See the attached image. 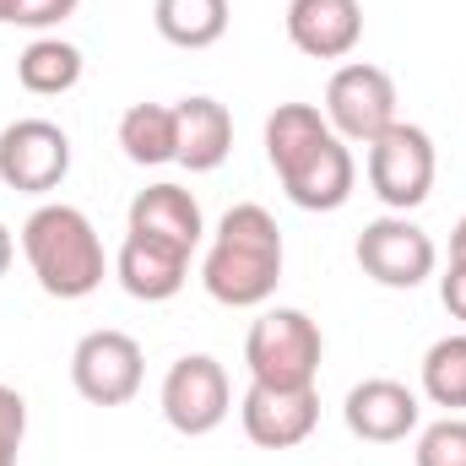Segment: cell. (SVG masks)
Returning <instances> with one entry per match:
<instances>
[{"label":"cell","instance_id":"obj_19","mask_svg":"<svg viewBox=\"0 0 466 466\" xmlns=\"http://www.w3.org/2000/svg\"><path fill=\"white\" fill-rule=\"evenodd\" d=\"M152 22L174 49H212L228 33V0H157Z\"/></svg>","mask_w":466,"mask_h":466},{"label":"cell","instance_id":"obj_23","mask_svg":"<svg viewBox=\"0 0 466 466\" xmlns=\"http://www.w3.org/2000/svg\"><path fill=\"white\" fill-rule=\"evenodd\" d=\"M76 5H82V0H16V5H11V22L44 33V27H60L66 16H76Z\"/></svg>","mask_w":466,"mask_h":466},{"label":"cell","instance_id":"obj_4","mask_svg":"<svg viewBox=\"0 0 466 466\" xmlns=\"http://www.w3.org/2000/svg\"><path fill=\"white\" fill-rule=\"evenodd\" d=\"M320 358H326V337L304 309H260V320L244 337V363L255 385L271 390H315L320 380Z\"/></svg>","mask_w":466,"mask_h":466},{"label":"cell","instance_id":"obj_2","mask_svg":"<svg viewBox=\"0 0 466 466\" xmlns=\"http://www.w3.org/2000/svg\"><path fill=\"white\" fill-rule=\"evenodd\" d=\"M201 282L228 309H260L282 282V228L266 207L238 201L223 212L212 249L201 260Z\"/></svg>","mask_w":466,"mask_h":466},{"label":"cell","instance_id":"obj_27","mask_svg":"<svg viewBox=\"0 0 466 466\" xmlns=\"http://www.w3.org/2000/svg\"><path fill=\"white\" fill-rule=\"evenodd\" d=\"M11 5H16V0H0V22H11Z\"/></svg>","mask_w":466,"mask_h":466},{"label":"cell","instance_id":"obj_3","mask_svg":"<svg viewBox=\"0 0 466 466\" xmlns=\"http://www.w3.org/2000/svg\"><path fill=\"white\" fill-rule=\"evenodd\" d=\"M22 255L49 299H87L104 288V238L87 212L66 201H44L22 223Z\"/></svg>","mask_w":466,"mask_h":466},{"label":"cell","instance_id":"obj_1","mask_svg":"<svg viewBox=\"0 0 466 466\" xmlns=\"http://www.w3.org/2000/svg\"><path fill=\"white\" fill-rule=\"evenodd\" d=\"M266 163L299 212H342L358 185L352 147L315 104H277L266 119Z\"/></svg>","mask_w":466,"mask_h":466},{"label":"cell","instance_id":"obj_20","mask_svg":"<svg viewBox=\"0 0 466 466\" xmlns=\"http://www.w3.org/2000/svg\"><path fill=\"white\" fill-rule=\"evenodd\" d=\"M423 396L445 412H466V331L440 337L423 352Z\"/></svg>","mask_w":466,"mask_h":466},{"label":"cell","instance_id":"obj_8","mask_svg":"<svg viewBox=\"0 0 466 466\" xmlns=\"http://www.w3.org/2000/svg\"><path fill=\"white\" fill-rule=\"evenodd\" d=\"M352 255H358L363 277H374L380 288H418V282H429L434 266H440L434 238L418 228L407 212H385V218L363 223Z\"/></svg>","mask_w":466,"mask_h":466},{"label":"cell","instance_id":"obj_18","mask_svg":"<svg viewBox=\"0 0 466 466\" xmlns=\"http://www.w3.org/2000/svg\"><path fill=\"white\" fill-rule=\"evenodd\" d=\"M16 82L33 93V98H60L82 82V49L66 44V38H33L22 55H16Z\"/></svg>","mask_w":466,"mask_h":466},{"label":"cell","instance_id":"obj_16","mask_svg":"<svg viewBox=\"0 0 466 466\" xmlns=\"http://www.w3.org/2000/svg\"><path fill=\"white\" fill-rule=\"evenodd\" d=\"M174 115H179V163L190 168V174H212V168H223L233 152V115L218 104V98H207V93H196V98H179L174 104Z\"/></svg>","mask_w":466,"mask_h":466},{"label":"cell","instance_id":"obj_26","mask_svg":"<svg viewBox=\"0 0 466 466\" xmlns=\"http://www.w3.org/2000/svg\"><path fill=\"white\" fill-rule=\"evenodd\" d=\"M451 260H461V266H466V218L451 228Z\"/></svg>","mask_w":466,"mask_h":466},{"label":"cell","instance_id":"obj_5","mask_svg":"<svg viewBox=\"0 0 466 466\" xmlns=\"http://www.w3.org/2000/svg\"><path fill=\"white\" fill-rule=\"evenodd\" d=\"M434 174H440V157H434V136L423 125L396 119L390 130H380L369 141V190L390 212H418L434 196Z\"/></svg>","mask_w":466,"mask_h":466},{"label":"cell","instance_id":"obj_14","mask_svg":"<svg viewBox=\"0 0 466 466\" xmlns=\"http://www.w3.org/2000/svg\"><path fill=\"white\" fill-rule=\"evenodd\" d=\"M288 38L309 60H348L363 38L358 0H288Z\"/></svg>","mask_w":466,"mask_h":466},{"label":"cell","instance_id":"obj_21","mask_svg":"<svg viewBox=\"0 0 466 466\" xmlns=\"http://www.w3.org/2000/svg\"><path fill=\"white\" fill-rule=\"evenodd\" d=\"M412 461L418 466H466V418L461 412H445L440 423H429L418 434Z\"/></svg>","mask_w":466,"mask_h":466},{"label":"cell","instance_id":"obj_25","mask_svg":"<svg viewBox=\"0 0 466 466\" xmlns=\"http://www.w3.org/2000/svg\"><path fill=\"white\" fill-rule=\"evenodd\" d=\"M11 260H16V238H11V228L0 223V277L11 271Z\"/></svg>","mask_w":466,"mask_h":466},{"label":"cell","instance_id":"obj_7","mask_svg":"<svg viewBox=\"0 0 466 466\" xmlns=\"http://www.w3.org/2000/svg\"><path fill=\"white\" fill-rule=\"evenodd\" d=\"M326 125L348 141V147H369L380 130L396 125V82L390 71L369 66V60H348L331 82H326V104H320Z\"/></svg>","mask_w":466,"mask_h":466},{"label":"cell","instance_id":"obj_10","mask_svg":"<svg viewBox=\"0 0 466 466\" xmlns=\"http://www.w3.org/2000/svg\"><path fill=\"white\" fill-rule=\"evenodd\" d=\"M141 380H147V358H141V342L125 337V331H87L71 348V385L93 407L136 401Z\"/></svg>","mask_w":466,"mask_h":466},{"label":"cell","instance_id":"obj_12","mask_svg":"<svg viewBox=\"0 0 466 466\" xmlns=\"http://www.w3.org/2000/svg\"><path fill=\"white\" fill-rule=\"evenodd\" d=\"M342 418H348V434L363 440V445H401L418 418H423V401L418 390H407L401 380H363L352 385L348 401H342Z\"/></svg>","mask_w":466,"mask_h":466},{"label":"cell","instance_id":"obj_24","mask_svg":"<svg viewBox=\"0 0 466 466\" xmlns=\"http://www.w3.org/2000/svg\"><path fill=\"white\" fill-rule=\"evenodd\" d=\"M440 299H445V309L466 326V266L461 260H451V271L440 277Z\"/></svg>","mask_w":466,"mask_h":466},{"label":"cell","instance_id":"obj_17","mask_svg":"<svg viewBox=\"0 0 466 466\" xmlns=\"http://www.w3.org/2000/svg\"><path fill=\"white\" fill-rule=\"evenodd\" d=\"M119 147L136 168L179 163V115L174 104H130L119 115Z\"/></svg>","mask_w":466,"mask_h":466},{"label":"cell","instance_id":"obj_6","mask_svg":"<svg viewBox=\"0 0 466 466\" xmlns=\"http://www.w3.org/2000/svg\"><path fill=\"white\" fill-rule=\"evenodd\" d=\"M163 418L174 434L185 440H201L212 429H223L233 412V385L228 369L212 358V352H185L168 374H163Z\"/></svg>","mask_w":466,"mask_h":466},{"label":"cell","instance_id":"obj_22","mask_svg":"<svg viewBox=\"0 0 466 466\" xmlns=\"http://www.w3.org/2000/svg\"><path fill=\"white\" fill-rule=\"evenodd\" d=\"M22 440H27V401H22V390L0 385V466H16Z\"/></svg>","mask_w":466,"mask_h":466},{"label":"cell","instance_id":"obj_11","mask_svg":"<svg viewBox=\"0 0 466 466\" xmlns=\"http://www.w3.org/2000/svg\"><path fill=\"white\" fill-rule=\"evenodd\" d=\"M238 423H244V440L260 445V451H293L315 434L320 423V396L315 390H271V385H255L244 390L238 401Z\"/></svg>","mask_w":466,"mask_h":466},{"label":"cell","instance_id":"obj_13","mask_svg":"<svg viewBox=\"0 0 466 466\" xmlns=\"http://www.w3.org/2000/svg\"><path fill=\"white\" fill-rule=\"evenodd\" d=\"M115 277L130 299L163 304V299H174V293L185 288V277H190V249L163 244V238H152V233L125 228V244H119V255H115Z\"/></svg>","mask_w":466,"mask_h":466},{"label":"cell","instance_id":"obj_9","mask_svg":"<svg viewBox=\"0 0 466 466\" xmlns=\"http://www.w3.org/2000/svg\"><path fill=\"white\" fill-rule=\"evenodd\" d=\"M71 174V136L55 119H11L0 130V185L22 196H49Z\"/></svg>","mask_w":466,"mask_h":466},{"label":"cell","instance_id":"obj_15","mask_svg":"<svg viewBox=\"0 0 466 466\" xmlns=\"http://www.w3.org/2000/svg\"><path fill=\"white\" fill-rule=\"evenodd\" d=\"M125 228L130 233H152V238H163V244H179V249H196L201 244V201L185 190V185H147V190H136V201H130V212H125Z\"/></svg>","mask_w":466,"mask_h":466}]
</instances>
